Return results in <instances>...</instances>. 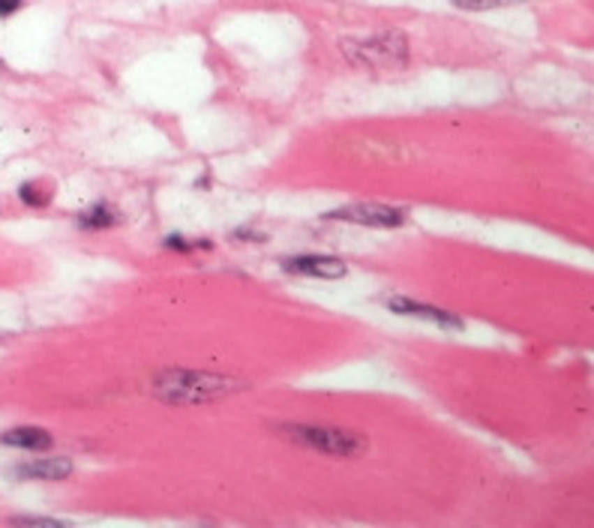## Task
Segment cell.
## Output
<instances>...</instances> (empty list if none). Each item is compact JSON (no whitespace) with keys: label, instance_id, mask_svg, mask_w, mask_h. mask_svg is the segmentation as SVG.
<instances>
[{"label":"cell","instance_id":"13","mask_svg":"<svg viewBox=\"0 0 594 528\" xmlns=\"http://www.w3.org/2000/svg\"><path fill=\"white\" fill-rule=\"evenodd\" d=\"M22 9V0H0V18H9Z\"/></svg>","mask_w":594,"mask_h":528},{"label":"cell","instance_id":"6","mask_svg":"<svg viewBox=\"0 0 594 528\" xmlns=\"http://www.w3.org/2000/svg\"><path fill=\"white\" fill-rule=\"evenodd\" d=\"M283 267L288 273L297 276H315V280H342L348 273V264L339 262V258H327V255H297V258H285Z\"/></svg>","mask_w":594,"mask_h":528},{"label":"cell","instance_id":"3","mask_svg":"<svg viewBox=\"0 0 594 528\" xmlns=\"http://www.w3.org/2000/svg\"><path fill=\"white\" fill-rule=\"evenodd\" d=\"M283 435L291 438L295 444H304L312 447L318 453H327V456H360L366 453L369 442L357 432H348V430H327V426H304V423H295V426H283Z\"/></svg>","mask_w":594,"mask_h":528},{"label":"cell","instance_id":"14","mask_svg":"<svg viewBox=\"0 0 594 528\" xmlns=\"http://www.w3.org/2000/svg\"><path fill=\"white\" fill-rule=\"evenodd\" d=\"M165 243H168L171 249H184V252H186V249H189V243H184V237H168Z\"/></svg>","mask_w":594,"mask_h":528},{"label":"cell","instance_id":"7","mask_svg":"<svg viewBox=\"0 0 594 528\" xmlns=\"http://www.w3.org/2000/svg\"><path fill=\"white\" fill-rule=\"evenodd\" d=\"M69 474H73V460L66 456H45L18 465V477H34V481H66Z\"/></svg>","mask_w":594,"mask_h":528},{"label":"cell","instance_id":"9","mask_svg":"<svg viewBox=\"0 0 594 528\" xmlns=\"http://www.w3.org/2000/svg\"><path fill=\"white\" fill-rule=\"evenodd\" d=\"M84 228H108V225H114L117 222V213L114 211H108L105 204H96L94 211H87L82 213V219H78Z\"/></svg>","mask_w":594,"mask_h":528},{"label":"cell","instance_id":"11","mask_svg":"<svg viewBox=\"0 0 594 528\" xmlns=\"http://www.w3.org/2000/svg\"><path fill=\"white\" fill-rule=\"evenodd\" d=\"M459 9H498V6H513V3H526V0H453Z\"/></svg>","mask_w":594,"mask_h":528},{"label":"cell","instance_id":"10","mask_svg":"<svg viewBox=\"0 0 594 528\" xmlns=\"http://www.w3.org/2000/svg\"><path fill=\"white\" fill-rule=\"evenodd\" d=\"M18 195H22V202L30 204V207H45L48 202H52V193H45L39 183H24L22 189H18Z\"/></svg>","mask_w":594,"mask_h":528},{"label":"cell","instance_id":"12","mask_svg":"<svg viewBox=\"0 0 594 528\" xmlns=\"http://www.w3.org/2000/svg\"><path fill=\"white\" fill-rule=\"evenodd\" d=\"M13 525H45V528H57V525H66L64 520H45V516H13L9 520Z\"/></svg>","mask_w":594,"mask_h":528},{"label":"cell","instance_id":"4","mask_svg":"<svg viewBox=\"0 0 594 528\" xmlns=\"http://www.w3.org/2000/svg\"><path fill=\"white\" fill-rule=\"evenodd\" d=\"M327 219H342V222H357L372 228H396L406 222V211L387 204H346L339 211H330Z\"/></svg>","mask_w":594,"mask_h":528},{"label":"cell","instance_id":"1","mask_svg":"<svg viewBox=\"0 0 594 528\" xmlns=\"http://www.w3.org/2000/svg\"><path fill=\"white\" fill-rule=\"evenodd\" d=\"M156 400L168 405H198L210 400H223L237 391H244V382L216 372H195V370H165L154 378Z\"/></svg>","mask_w":594,"mask_h":528},{"label":"cell","instance_id":"5","mask_svg":"<svg viewBox=\"0 0 594 528\" xmlns=\"http://www.w3.org/2000/svg\"><path fill=\"white\" fill-rule=\"evenodd\" d=\"M387 310L396 312V315H411V318H426L432 324H441V327H450V331H462L466 322L459 315H453L447 310H438V306H426L420 301H411V297H387Z\"/></svg>","mask_w":594,"mask_h":528},{"label":"cell","instance_id":"8","mask_svg":"<svg viewBox=\"0 0 594 528\" xmlns=\"http://www.w3.org/2000/svg\"><path fill=\"white\" fill-rule=\"evenodd\" d=\"M0 444L18 447V451H48L54 442L43 426H15V430L0 435Z\"/></svg>","mask_w":594,"mask_h":528},{"label":"cell","instance_id":"2","mask_svg":"<svg viewBox=\"0 0 594 528\" xmlns=\"http://www.w3.org/2000/svg\"><path fill=\"white\" fill-rule=\"evenodd\" d=\"M339 48L348 63L376 73H394L408 63V39L399 31H381L366 39H342Z\"/></svg>","mask_w":594,"mask_h":528}]
</instances>
